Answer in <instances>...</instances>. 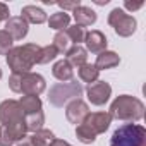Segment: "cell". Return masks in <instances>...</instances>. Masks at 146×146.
I'll list each match as a JSON object with an SVG mask.
<instances>
[{
  "instance_id": "obj_7",
  "label": "cell",
  "mask_w": 146,
  "mask_h": 146,
  "mask_svg": "<svg viewBox=\"0 0 146 146\" xmlns=\"http://www.w3.org/2000/svg\"><path fill=\"white\" fill-rule=\"evenodd\" d=\"M108 24L115 29L119 36H131L136 31V19L129 14H125L122 9H113L108 14Z\"/></svg>"
},
{
  "instance_id": "obj_26",
  "label": "cell",
  "mask_w": 146,
  "mask_h": 146,
  "mask_svg": "<svg viewBox=\"0 0 146 146\" xmlns=\"http://www.w3.org/2000/svg\"><path fill=\"white\" fill-rule=\"evenodd\" d=\"M12 38L5 29H0V55H7L12 50Z\"/></svg>"
},
{
  "instance_id": "obj_27",
  "label": "cell",
  "mask_w": 146,
  "mask_h": 146,
  "mask_svg": "<svg viewBox=\"0 0 146 146\" xmlns=\"http://www.w3.org/2000/svg\"><path fill=\"white\" fill-rule=\"evenodd\" d=\"M57 5L62 7L64 12H65V11H74V9H78L81 5V2H79V0H74V2H57Z\"/></svg>"
},
{
  "instance_id": "obj_23",
  "label": "cell",
  "mask_w": 146,
  "mask_h": 146,
  "mask_svg": "<svg viewBox=\"0 0 146 146\" xmlns=\"http://www.w3.org/2000/svg\"><path fill=\"white\" fill-rule=\"evenodd\" d=\"M57 55H58V52H57V48H55L53 45L40 46V52H38V57H36V64H48V62H52Z\"/></svg>"
},
{
  "instance_id": "obj_4",
  "label": "cell",
  "mask_w": 146,
  "mask_h": 146,
  "mask_svg": "<svg viewBox=\"0 0 146 146\" xmlns=\"http://www.w3.org/2000/svg\"><path fill=\"white\" fill-rule=\"evenodd\" d=\"M9 88L14 93L38 96L40 93L45 91L46 83H45L43 76H40V74H35V72H24V74H12L9 78Z\"/></svg>"
},
{
  "instance_id": "obj_21",
  "label": "cell",
  "mask_w": 146,
  "mask_h": 146,
  "mask_svg": "<svg viewBox=\"0 0 146 146\" xmlns=\"http://www.w3.org/2000/svg\"><path fill=\"white\" fill-rule=\"evenodd\" d=\"M24 124H26V129L29 132H36L40 129H43V124H45V115L43 112H36V113H29V115H24Z\"/></svg>"
},
{
  "instance_id": "obj_19",
  "label": "cell",
  "mask_w": 146,
  "mask_h": 146,
  "mask_svg": "<svg viewBox=\"0 0 146 146\" xmlns=\"http://www.w3.org/2000/svg\"><path fill=\"white\" fill-rule=\"evenodd\" d=\"M69 23H70V16L67 12H55L48 19V26L57 31H65L69 28Z\"/></svg>"
},
{
  "instance_id": "obj_30",
  "label": "cell",
  "mask_w": 146,
  "mask_h": 146,
  "mask_svg": "<svg viewBox=\"0 0 146 146\" xmlns=\"http://www.w3.org/2000/svg\"><path fill=\"white\" fill-rule=\"evenodd\" d=\"M17 146H33V143H31V137L29 136H24L19 143H17Z\"/></svg>"
},
{
  "instance_id": "obj_15",
  "label": "cell",
  "mask_w": 146,
  "mask_h": 146,
  "mask_svg": "<svg viewBox=\"0 0 146 146\" xmlns=\"http://www.w3.org/2000/svg\"><path fill=\"white\" fill-rule=\"evenodd\" d=\"M65 60L70 64V65H76V67H81L83 64H86V58H88V52L86 48H83L81 45H74L70 46L67 52H65Z\"/></svg>"
},
{
  "instance_id": "obj_12",
  "label": "cell",
  "mask_w": 146,
  "mask_h": 146,
  "mask_svg": "<svg viewBox=\"0 0 146 146\" xmlns=\"http://www.w3.org/2000/svg\"><path fill=\"white\" fill-rule=\"evenodd\" d=\"M5 31L11 35L12 40H23L28 35V23L21 16L9 17L7 23H5Z\"/></svg>"
},
{
  "instance_id": "obj_11",
  "label": "cell",
  "mask_w": 146,
  "mask_h": 146,
  "mask_svg": "<svg viewBox=\"0 0 146 146\" xmlns=\"http://www.w3.org/2000/svg\"><path fill=\"white\" fill-rule=\"evenodd\" d=\"M84 43H86V48L91 53H102V52L107 50V36L98 29H93V31L86 33Z\"/></svg>"
},
{
  "instance_id": "obj_13",
  "label": "cell",
  "mask_w": 146,
  "mask_h": 146,
  "mask_svg": "<svg viewBox=\"0 0 146 146\" xmlns=\"http://www.w3.org/2000/svg\"><path fill=\"white\" fill-rule=\"evenodd\" d=\"M21 17L29 24H41V23H45L46 21V14L40 9V7H36V5H26V7H23V11H21Z\"/></svg>"
},
{
  "instance_id": "obj_32",
  "label": "cell",
  "mask_w": 146,
  "mask_h": 146,
  "mask_svg": "<svg viewBox=\"0 0 146 146\" xmlns=\"http://www.w3.org/2000/svg\"><path fill=\"white\" fill-rule=\"evenodd\" d=\"M95 4H98V5H105V4H108V0H95Z\"/></svg>"
},
{
  "instance_id": "obj_8",
  "label": "cell",
  "mask_w": 146,
  "mask_h": 146,
  "mask_svg": "<svg viewBox=\"0 0 146 146\" xmlns=\"http://www.w3.org/2000/svg\"><path fill=\"white\" fill-rule=\"evenodd\" d=\"M21 120H24V112H23L19 102L5 100V102L0 103V122H2V125L16 124Z\"/></svg>"
},
{
  "instance_id": "obj_16",
  "label": "cell",
  "mask_w": 146,
  "mask_h": 146,
  "mask_svg": "<svg viewBox=\"0 0 146 146\" xmlns=\"http://www.w3.org/2000/svg\"><path fill=\"white\" fill-rule=\"evenodd\" d=\"M119 62H120V58H119V55H117L115 52H108V50H105V52L98 53L95 67H96L98 70L112 69V67H117V65H119Z\"/></svg>"
},
{
  "instance_id": "obj_9",
  "label": "cell",
  "mask_w": 146,
  "mask_h": 146,
  "mask_svg": "<svg viewBox=\"0 0 146 146\" xmlns=\"http://www.w3.org/2000/svg\"><path fill=\"white\" fill-rule=\"evenodd\" d=\"M86 93H88V100L93 105L100 107V105H105L108 102V98L112 95V86L108 83H105V81H96V83L88 86Z\"/></svg>"
},
{
  "instance_id": "obj_5",
  "label": "cell",
  "mask_w": 146,
  "mask_h": 146,
  "mask_svg": "<svg viewBox=\"0 0 146 146\" xmlns=\"http://www.w3.org/2000/svg\"><path fill=\"white\" fill-rule=\"evenodd\" d=\"M110 146H146V129L132 122L124 124L112 134Z\"/></svg>"
},
{
  "instance_id": "obj_3",
  "label": "cell",
  "mask_w": 146,
  "mask_h": 146,
  "mask_svg": "<svg viewBox=\"0 0 146 146\" xmlns=\"http://www.w3.org/2000/svg\"><path fill=\"white\" fill-rule=\"evenodd\" d=\"M40 46L35 43H26L23 46H16L7 53V65L11 67L12 74H24L36 64Z\"/></svg>"
},
{
  "instance_id": "obj_14",
  "label": "cell",
  "mask_w": 146,
  "mask_h": 146,
  "mask_svg": "<svg viewBox=\"0 0 146 146\" xmlns=\"http://www.w3.org/2000/svg\"><path fill=\"white\" fill-rule=\"evenodd\" d=\"M74 12V19H76V24L78 26H91L96 23V14L95 11H91L90 7H84V5H79L78 9L72 11Z\"/></svg>"
},
{
  "instance_id": "obj_1",
  "label": "cell",
  "mask_w": 146,
  "mask_h": 146,
  "mask_svg": "<svg viewBox=\"0 0 146 146\" xmlns=\"http://www.w3.org/2000/svg\"><path fill=\"white\" fill-rule=\"evenodd\" d=\"M112 124V117L108 112H96V113H90L83 124L78 125L76 129V136L83 144H91L95 143L96 136L105 132Z\"/></svg>"
},
{
  "instance_id": "obj_24",
  "label": "cell",
  "mask_w": 146,
  "mask_h": 146,
  "mask_svg": "<svg viewBox=\"0 0 146 146\" xmlns=\"http://www.w3.org/2000/svg\"><path fill=\"white\" fill-rule=\"evenodd\" d=\"M65 35L69 36V40L72 41V43H76V45H79L81 41H84V38H86V29L83 28V26H69L67 29H65Z\"/></svg>"
},
{
  "instance_id": "obj_33",
  "label": "cell",
  "mask_w": 146,
  "mask_h": 146,
  "mask_svg": "<svg viewBox=\"0 0 146 146\" xmlns=\"http://www.w3.org/2000/svg\"><path fill=\"white\" fill-rule=\"evenodd\" d=\"M0 79H2V69H0Z\"/></svg>"
},
{
  "instance_id": "obj_6",
  "label": "cell",
  "mask_w": 146,
  "mask_h": 146,
  "mask_svg": "<svg viewBox=\"0 0 146 146\" xmlns=\"http://www.w3.org/2000/svg\"><path fill=\"white\" fill-rule=\"evenodd\" d=\"M83 95V86L78 81H69V83H57L50 88L48 102L53 107H64L67 102L78 100Z\"/></svg>"
},
{
  "instance_id": "obj_29",
  "label": "cell",
  "mask_w": 146,
  "mask_h": 146,
  "mask_svg": "<svg viewBox=\"0 0 146 146\" xmlns=\"http://www.w3.org/2000/svg\"><path fill=\"white\" fill-rule=\"evenodd\" d=\"M9 5H5V4H2L0 2V21H7L9 19Z\"/></svg>"
},
{
  "instance_id": "obj_17",
  "label": "cell",
  "mask_w": 146,
  "mask_h": 146,
  "mask_svg": "<svg viewBox=\"0 0 146 146\" xmlns=\"http://www.w3.org/2000/svg\"><path fill=\"white\" fill-rule=\"evenodd\" d=\"M52 72H53V76H55L58 81H62V83L72 81V76H74L72 65H70L67 60H58V62H55V65H53Z\"/></svg>"
},
{
  "instance_id": "obj_22",
  "label": "cell",
  "mask_w": 146,
  "mask_h": 146,
  "mask_svg": "<svg viewBox=\"0 0 146 146\" xmlns=\"http://www.w3.org/2000/svg\"><path fill=\"white\" fill-rule=\"evenodd\" d=\"M29 137H31L33 146H50L52 141L55 139V134L52 131H48V129H40Z\"/></svg>"
},
{
  "instance_id": "obj_28",
  "label": "cell",
  "mask_w": 146,
  "mask_h": 146,
  "mask_svg": "<svg viewBox=\"0 0 146 146\" xmlns=\"http://www.w3.org/2000/svg\"><path fill=\"white\" fill-rule=\"evenodd\" d=\"M124 5H125L127 11H137V9L143 7V0H139V2H131V0H125Z\"/></svg>"
},
{
  "instance_id": "obj_31",
  "label": "cell",
  "mask_w": 146,
  "mask_h": 146,
  "mask_svg": "<svg viewBox=\"0 0 146 146\" xmlns=\"http://www.w3.org/2000/svg\"><path fill=\"white\" fill-rule=\"evenodd\" d=\"M50 146H72V144H69V143H67V141H64V139H57V137H55V139L52 141V144H50Z\"/></svg>"
},
{
  "instance_id": "obj_25",
  "label": "cell",
  "mask_w": 146,
  "mask_h": 146,
  "mask_svg": "<svg viewBox=\"0 0 146 146\" xmlns=\"http://www.w3.org/2000/svg\"><path fill=\"white\" fill-rule=\"evenodd\" d=\"M70 40H69V36L65 35V31H58L57 35H55V38H53V46L57 48V52L58 53H65L70 46Z\"/></svg>"
},
{
  "instance_id": "obj_20",
  "label": "cell",
  "mask_w": 146,
  "mask_h": 146,
  "mask_svg": "<svg viewBox=\"0 0 146 146\" xmlns=\"http://www.w3.org/2000/svg\"><path fill=\"white\" fill-rule=\"evenodd\" d=\"M78 69H79V78H81V81L90 83V84H93V83L98 81L100 70H98L93 64H83V65L78 67Z\"/></svg>"
},
{
  "instance_id": "obj_18",
  "label": "cell",
  "mask_w": 146,
  "mask_h": 146,
  "mask_svg": "<svg viewBox=\"0 0 146 146\" xmlns=\"http://www.w3.org/2000/svg\"><path fill=\"white\" fill-rule=\"evenodd\" d=\"M19 105L24 112V115H29V113H36L41 110V100L38 96H33V95H24L21 100H19Z\"/></svg>"
},
{
  "instance_id": "obj_10",
  "label": "cell",
  "mask_w": 146,
  "mask_h": 146,
  "mask_svg": "<svg viewBox=\"0 0 146 146\" xmlns=\"http://www.w3.org/2000/svg\"><path fill=\"white\" fill-rule=\"evenodd\" d=\"M88 115H90V107H88V103H84L81 98L72 100V102L67 103L65 117H67V120H69L70 124L79 125V124H83V120H84Z\"/></svg>"
},
{
  "instance_id": "obj_2",
  "label": "cell",
  "mask_w": 146,
  "mask_h": 146,
  "mask_svg": "<svg viewBox=\"0 0 146 146\" xmlns=\"http://www.w3.org/2000/svg\"><path fill=\"white\" fill-rule=\"evenodd\" d=\"M108 113H110L112 119H117V120L136 122V120L143 119V115H144V105L136 96L120 95L110 105V112Z\"/></svg>"
}]
</instances>
